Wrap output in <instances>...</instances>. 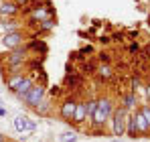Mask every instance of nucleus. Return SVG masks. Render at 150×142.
I'll use <instances>...</instances> for the list:
<instances>
[{
	"label": "nucleus",
	"mask_w": 150,
	"mask_h": 142,
	"mask_svg": "<svg viewBox=\"0 0 150 142\" xmlns=\"http://www.w3.org/2000/svg\"><path fill=\"white\" fill-rule=\"evenodd\" d=\"M26 61H28V49H26L25 45L12 49V51L6 55V67H8V73L25 71L26 69Z\"/></svg>",
	"instance_id": "1"
},
{
	"label": "nucleus",
	"mask_w": 150,
	"mask_h": 142,
	"mask_svg": "<svg viewBox=\"0 0 150 142\" xmlns=\"http://www.w3.org/2000/svg\"><path fill=\"white\" fill-rule=\"evenodd\" d=\"M126 118H128V110H126L124 106H120V108H114V112H112V132H114V136H124L126 134Z\"/></svg>",
	"instance_id": "2"
},
{
	"label": "nucleus",
	"mask_w": 150,
	"mask_h": 142,
	"mask_svg": "<svg viewBox=\"0 0 150 142\" xmlns=\"http://www.w3.org/2000/svg\"><path fill=\"white\" fill-rule=\"evenodd\" d=\"M25 33L23 31H14V33H6V35H2L0 37V45L2 49H6V51H12V49L16 47H23L25 45Z\"/></svg>",
	"instance_id": "3"
},
{
	"label": "nucleus",
	"mask_w": 150,
	"mask_h": 142,
	"mask_svg": "<svg viewBox=\"0 0 150 142\" xmlns=\"http://www.w3.org/2000/svg\"><path fill=\"white\" fill-rule=\"evenodd\" d=\"M45 95H47L45 85H43V83H35V85L30 87V92L23 97V102H25L28 108H35V106H39V104L45 99Z\"/></svg>",
	"instance_id": "4"
},
{
	"label": "nucleus",
	"mask_w": 150,
	"mask_h": 142,
	"mask_svg": "<svg viewBox=\"0 0 150 142\" xmlns=\"http://www.w3.org/2000/svg\"><path fill=\"white\" fill-rule=\"evenodd\" d=\"M75 106H77V99H75L73 95H71V97H65V99L61 102V106H59V116H61L63 122H71V120H73Z\"/></svg>",
	"instance_id": "5"
},
{
	"label": "nucleus",
	"mask_w": 150,
	"mask_h": 142,
	"mask_svg": "<svg viewBox=\"0 0 150 142\" xmlns=\"http://www.w3.org/2000/svg\"><path fill=\"white\" fill-rule=\"evenodd\" d=\"M21 14V6L14 0H0V18H16Z\"/></svg>",
	"instance_id": "6"
},
{
	"label": "nucleus",
	"mask_w": 150,
	"mask_h": 142,
	"mask_svg": "<svg viewBox=\"0 0 150 142\" xmlns=\"http://www.w3.org/2000/svg\"><path fill=\"white\" fill-rule=\"evenodd\" d=\"M63 83H65V87H81V83H83L81 73H77L71 63H67V73H65Z\"/></svg>",
	"instance_id": "7"
},
{
	"label": "nucleus",
	"mask_w": 150,
	"mask_h": 142,
	"mask_svg": "<svg viewBox=\"0 0 150 142\" xmlns=\"http://www.w3.org/2000/svg\"><path fill=\"white\" fill-rule=\"evenodd\" d=\"M87 120V112H85V99H77V106H75V114H73V122L75 126H83Z\"/></svg>",
	"instance_id": "8"
},
{
	"label": "nucleus",
	"mask_w": 150,
	"mask_h": 142,
	"mask_svg": "<svg viewBox=\"0 0 150 142\" xmlns=\"http://www.w3.org/2000/svg\"><path fill=\"white\" fill-rule=\"evenodd\" d=\"M33 85H35V79H33L30 75H25V79H23V81L18 83V87L14 89V95H16L18 99H23V97L30 92V87H33Z\"/></svg>",
	"instance_id": "9"
},
{
	"label": "nucleus",
	"mask_w": 150,
	"mask_h": 142,
	"mask_svg": "<svg viewBox=\"0 0 150 142\" xmlns=\"http://www.w3.org/2000/svg\"><path fill=\"white\" fill-rule=\"evenodd\" d=\"M134 120H136V126H138V134H142V136H146V134H150V124L146 122V118L142 116V112L136 108L134 112Z\"/></svg>",
	"instance_id": "10"
},
{
	"label": "nucleus",
	"mask_w": 150,
	"mask_h": 142,
	"mask_svg": "<svg viewBox=\"0 0 150 142\" xmlns=\"http://www.w3.org/2000/svg\"><path fill=\"white\" fill-rule=\"evenodd\" d=\"M96 75L100 77V81H110V79L114 77V69H112L110 63H100V65L96 67Z\"/></svg>",
	"instance_id": "11"
},
{
	"label": "nucleus",
	"mask_w": 150,
	"mask_h": 142,
	"mask_svg": "<svg viewBox=\"0 0 150 142\" xmlns=\"http://www.w3.org/2000/svg\"><path fill=\"white\" fill-rule=\"evenodd\" d=\"M25 75H26L25 71H18V73H8V77H6V87L14 94V89H16V87H18V83L25 79Z\"/></svg>",
	"instance_id": "12"
},
{
	"label": "nucleus",
	"mask_w": 150,
	"mask_h": 142,
	"mask_svg": "<svg viewBox=\"0 0 150 142\" xmlns=\"http://www.w3.org/2000/svg\"><path fill=\"white\" fill-rule=\"evenodd\" d=\"M126 134H128V138H138V126H136L134 114H130L126 118Z\"/></svg>",
	"instance_id": "13"
},
{
	"label": "nucleus",
	"mask_w": 150,
	"mask_h": 142,
	"mask_svg": "<svg viewBox=\"0 0 150 142\" xmlns=\"http://www.w3.org/2000/svg\"><path fill=\"white\" fill-rule=\"evenodd\" d=\"M51 108H53L51 99H47V97H45V99H43V102H41L39 106H35L33 110H35V112H37L39 116H49V114H51Z\"/></svg>",
	"instance_id": "14"
},
{
	"label": "nucleus",
	"mask_w": 150,
	"mask_h": 142,
	"mask_svg": "<svg viewBox=\"0 0 150 142\" xmlns=\"http://www.w3.org/2000/svg\"><path fill=\"white\" fill-rule=\"evenodd\" d=\"M14 130L16 132H28V118L23 116V114H18L14 118Z\"/></svg>",
	"instance_id": "15"
},
{
	"label": "nucleus",
	"mask_w": 150,
	"mask_h": 142,
	"mask_svg": "<svg viewBox=\"0 0 150 142\" xmlns=\"http://www.w3.org/2000/svg\"><path fill=\"white\" fill-rule=\"evenodd\" d=\"M136 104H138V97H136V94H134V92H128V94L124 95V104H122V106H124L126 110L130 112V110H134V106H136Z\"/></svg>",
	"instance_id": "16"
},
{
	"label": "nucleus",
	"mask_w": 150,
	"mask_h": 142,
	"mask_svg": "<svg viewBox=\"0 0 150 142\" xmlns=\"http://www.w3.org/2000/svg\"><path fill=\"white\" fill-rule=\"evenodd\" d=\"M55 18H53V16H47V18H43V21H41V23H39V31H41V33H49V31H53V28H55Z\"/></svg>",
	"instance_id": "17"
},
{
	"label": "nucleus",
	"mask_w": 150,
	"mask_h": 142,
	"mask_svg": "<svg viewBox=\"0 0 150 142\" xmlns=\"http://www.w3.org/2000/svg\"><path fill=\"white\" fill-rule=\"evenodd\" d=\"M98 110V99L96 97H89V99H85V112H87V120H91L93 116V112Z\"/></svg>",
	"instance_id": "18"
},
{
	"label": "nucleus",
	"mask_w": 150,
	"mask_h": 142,
	"mask_svg": "<svg viewBox=\"0 0 150 142\" xmlns=\"http://www.w3.org/2000/svg\"><path fill=\"white\" fill-rule=\"evenodd\" d=\"M77 140H79V136H77L75 130H67V132L61 134V142H77Z\"/></svg>",
	"instance_id": "19"
},
{
	"label": "nucleus",
	"mask_w": 150,
	"mask_h": 142,
	"mask_svg": "<svg viewBox=\"0 0 150 142\" xmlns=\"http://www.w3.org/2000/svg\"><path fill=\"white\" fill-rule=\"evenodd\" d=\"M96 63H91V61H83V65H81V73H96Z\"/></svg>",
	"instance_id": "20"
},
{
	"label": "nucleus",
	"mask_w": 150,
	"mask_h": 142,
	"mask_svg": "<svg viewBox=\"0 0 150 142\" xmlns=\"http://www.w3.org/2000/svg\"><path fill=\"white\" fill-rule=\"evenodd\" d=\"M93 53H96V49L91 47V45H83V47L79 49V55L81 57H87V55H93Z\"/></svg>",
	"instance_id": "21"
},
{
	"label": "nucleus",
	"mask_w": 150,
	"mask_h": 142,
	"mask_svg": "<svg viewBox=\"0 0 150 142\" xmlns=\"http://www.w3.org/2000/svg\"><path fill=\"white\" fill-rule=\"evenodd\" d=\"M138 110L142 112V116H144V118H146V122L150 124V104H142Z\"/></svg>",
	"instance_id": "22"
},
{
	"label": "nucleus",
	"mask_w": 150,
	"mask_h": 142,
	"mask_svg": "<svg viewBox=\"0 0 150 142\" xmlns=\"http://www.w3.org/2000/svg\"><path fill=\"white\" fill-rule=\"evenodd\" d=\"M128 53H130V55H138V53H140V45H138V43L134 41V43H132V45L128 47Z\"/></svg>",
	"instance_id": "23"
},
{
	"label": "nucleus",
	"mask_w": 150,
	"mask_h": 142,
	"mask_svg": "<svg viewBox=\"0 0 150 142\" xmlns=\"http://www.w3.org/2000/svg\"><path fill=\"white\" fill-rule=\"evenodd\" d=\"M124 39H126V33H122V31H120V33H114V35L110 37V41H124Z\"/></svg>",
	"instance_id": "24"
},
{
	"label": "nucleus",
	"mask_w": 150,
	"mask_h": 142,
	"mask_svg": "<svg viewBox=\"0 0 150 142\" xmlns=\"http://www.w3.org/2000/svg\"><path fill=\"white\" fill-rule=\"evenodd\" d=\"M98 57H100V63H110V53H98Z\"/></svg>",
	"instance_id": "25"
},
{
	"label": "nucleus",
	"mask_w": 150,
	"mask_h": 142,
	"mask_svg": "<svg viewBox=\"0 0 150 142\" xmlns=\"http://www.w3.org/2000/svg\"><path fill=\"white\" fill-rule=\"evenodd\" d=\"M126 37H128V39H132V41H136V37H138V31H132V33H128Z\"/></svg>",
	"instance_id": "26"
},
{
	"label": "nucleus",
	"mask_w": 150,
	"mask_h": 142,
	"mask_svg": "<svg viewBox=\"0 0 150 142\" xmlns=\"http://www.w3.org/2000/svg\"><path fill=\"white\" fill-rule=\"evenodd\" d=\"M98 41H100V43H103V45H108V43H110V37H105V35H103V37H100V39H98Z\"/></svg>",
	"instance_id": "27"
},
{
	"label": "nucleus",
	"mask_w": 150,
	"mask_h": 142,
	"mask_svg": "<svg viewBox=\"0 0 150 142\" xmlns=\"http://www.w3.org/2000/svg\"><path fill=\"white\" fill-rule=\"evenodd\" d=\"M91 24H93V26H101V21H98V18H93V21H91Z\"/></svg>",
	"instance_id": "28"
},
{
	"label": "nucleus",
	"mask_w": 150,
	"mask_h": 142,
	"mask_svg": "<svg viewBox=\"0 0 150 142\" xmlns=\"http://www.w3.org/2000/svg\"><path fill=\"white\" fill-rule=\"evenodd\" d=\"M146 97H148V102H150V83H146Z\"/></svg>",
	"instance_id": "29"
},
{
	"label": "nucleus",
	"mask_w": 150,
	"mask_h": 142,
	"mask_svg": "<svg viewBox=\"0 0 150 142\" xmlns=\"http://www.w3.org/2000/svg\"><path fill=\"white\" fill-rule=\"evenodd\" d=\"M0 116H2V118H4V116H6V110H4V108H2V106H0Z\"/></svg>",
	"instance_id": "30"
},
{
	"label": "nucleus",
	"mask_w": 150,
	"mask_h": 142,
	"mask_svg": "<svg viewBox=\"0 0 150 142\" xmlns=\"http://www.w3.org/2000/svg\"><path fill=\"white\" fill-rule=\"evenodd\" d=\"M0 142H6V140H4V136H2V132H0Z\"/></svg>",
	"instance_id": "31"
},
{
	"label": "nucleus",
	"mask_w": 150,
	"mask_h": 142,
	"mask_svg": "<svg viewBox=\"0 0 150 142\" xmlns=\"http://www.w3.org/2000/svg\"><path fill=\"white\" fill-rule=\"evenodd\" d=\"M112 142H122V138H114V140H112Z\"/></svg>",
	"instance_id": "32"
},
{
	"label": "nucleus",
	"mask_w": 150,
	"mask_h": 142,
	"mask_svg": "<svg viewBox=\"0 0 150 142\" xmlns=\"http://www.w3.org/2000/svg\"><path fill=\"white\" fill-rule=\"evenodd\" d=\"M148 24H150V16H148Z\"/></svg>",
	"instance_id": "33"
},
{
	"label": "nucleus",
	"mask_w": 150,
	"mask_h": 142,
	"mask_svg": "<svg viewBox=\"0 0 150 142\" xmlns=\"http://www.w3.org/2000/svg\"><path fill=\"white\" fill-rule=\"evenodd\" d=\"M0 21H2V18H0Z\"/></svg>",
	"instance_id": "34"
}]
</instances>
